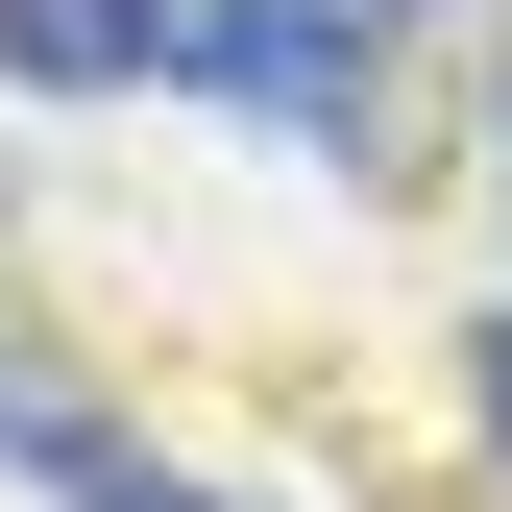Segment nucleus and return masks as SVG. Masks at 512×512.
Masks as SVG:
<instances>
[{"label":"nucleus","mask_w":512,"mask_h":512,"mask_svg":"<svg viewBox=\"0 0 512 512\" xmlns=\"http://www.w3.org/2000/svg\"><path fill=\"white\" fill-rule=\"evenodd\" d=\"M74 512H244V488H220V464H171V439H122V464H98Z\"/></svg>","instance_id":"4"},{"label":"nucleus","mask_w":512,"mask_h":512,"mask_svg":"<svg viewBox=\"0 0 512 512\" xmlns=\"http://www.w3.org/2000/svg\"><path fill=\"white\" fill-rule=\"evenodd\" d=\"M464 415H488V464H512V317H488V342H464Z\"/></svg>","instance_id":"5"},{"label":"nucleus","mask_w":512,"mask_h":512,"mask_svg":"<svg viewBox=\"0 0 512 512\" xmlns=\"http://www.w3.org/2000/svg\"><path fill=\"white\" fill-rule=\"evenodd\" d=\"M171 98H220L244 147H293V171H391V25L366 0H196L171 25Z\"/></svg>","instance_id":"1"},{"label":"nucleus","mask_w":512,"mask_h":512,"mask_svg":"<svg viewBox=\"0 0 512 512\" xmlns=\"http://www.w3.org/2000/svg\"><path fill=\"white\" fill-rule=\"evenodd\" d=\"M196 0H0V98H171Z\"/></svg>","instance_id":"2"},{"label":"nucleus","mask_w":512,"mask_h":512,"mask_svg":"<svg viewBox=\"0 0 512 512\" xmlns=\"http://www.w3.org/2000/svg\"><path fill=\"white\" fill-rule=\"evenodd\" d=\"M366 25H439V0H366Z\"/></svg>","instance_id":"6"},{"label":"nucleus","mask_w":512,"mask_h":512,"mask_svg":"<svg viewBox=\"0 0 512 512\" xmlns=\"http://www.w3.org/2000/svg\"><path fill=\"white\" fill-rule=\"evenodd\" d=\"M98 464H122V391L49 342V317H0V488H49V512H74Z\"/></svg>","instance_id":"3"}]
</instances>
